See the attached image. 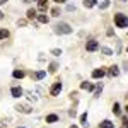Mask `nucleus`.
I'll return each instance as SVG.
<instances>
[{"label": "nucleus", "mask_w": 128, "mask_h": 128, "mask_svg": "<svg viewBox=\"0 0 128 128\" xmlns=\"http://www.w3.org/2000/svg\"><path fill=\"white\" fill-rule=\"evenodd\" d=\"M55 32L56 34H70L72 32V28H70L67 22H58L55 26Z\"/></svg>", "instance_id": "f257e3e1"}, {"label": "nucleus", "mask_w": 128, "mask_h": 128, "mask_svg": "<svg viewBox=\"0 0 128 128\" xmlns=\"http://www.w3.org/2000/svg\"><path fill=\"white\" fill-rule=\"evenodd\" d=\"M114 24L118 28H126L128 26V17L125 14H114Z\"/></svg>", "instance_id": "f03ea898"}, {"label": "nucleus", "mask_w": 128, "mask_h": 128, "mask_svg": "<svg viewBox=\"0 0 128 128\" xmlns=\"http://www.w3.org/2000/svg\"><path fill=\"white\" fill-rule=\"evenodd\" d=\"M98 48H99V43L96 40H90V41L86 43V50H87V51H96Z\"/></svg>", "instance_id": "7ed1b4c3"}, {"label": "nucleus", "mask_w": 128, "mask_h": 128, "mask_svg": "<svg viewBox=\"0 0 128 128\" xmlns=\"http://www.w3.org/2000/svg\"><path fill=\"white\" fill-rule=\"evenodd\" d=\"M62 87H63V86H62V82H55V84L51 86V90H50V92H51V96H58L60 92H62Z\"/></svg>", "instance_id": "20e7f679"}, {"label": "nucleus", "mask_w": 128, "mask_h": 128, "mask_svg": "<svg viewBox=\"0 0 128 128\" xmlns=\"http://www.w3.org/2000/svg\"><path fill=\"white\" fill-rule=\"evenodd\" d=\"M104 74H106V70H104V68H96L94 72H92V77H94V79H102Z\"/></svg>", "instance_id": "39448f33"}, {"label": "nucleus", "mask_w": 128, "mask_h": 128, "mask_svg": "<svg viewBox=\"0 0 128 128\" xmlns=\"http://www.w3.org/2000/svg\"><path fill=\"white\" fill-rule=\"evenodd\" d=\"M32 77H34L36 80H41V79H44V77H46V72L38 70V72H34V74H32Z\"/></svg>", "instance_id": "423d86ee"}, {"label": "nucleus", "mask_w": 128, "mask_h": 128, "mask_svg": "<svg viewBox=\"0 0 128 128\" xmlns=\"http://www.w3.org/2000/svg\"><path fill=\"white\" fill-rule=\"evenodd\" d=\"M38 9H40L41 12H44V10L48 9V0H40V2H38Z\"/></svg>", "instance_id": "0eeeda50"}, {"label": "nucleus", "mask_w": 128, "mask_h": 128, "mask_svg": "<svg viewBox=\"0 0 128 128\" xmlns=\"http://www.w3.org/2000/svg\"><path fill=\"white\" fill-rule=\"evenodd\" d=\"M10 92H12L14 98H20V96H22V89H20V87H12V89H10Z\"/></svg>", "instance_id": "6e6552de"}, {"label": "nucleus", "mask_w": 128, "mask_h": 128, "mask_svg": "<svg viewBox=\"0 0 128 128\" xmlns=\"http://www.w3.org/2000/svg\"><path fill=\"white\" fill-rule=\"evenodd\" d=\"M26 17H28V19H36V17H38V14H36V9H29L28 12H26Z\"/></svg>", "instance_id": "1a4fd4ad"}, {"label": "nucleus", "mask_w": 128, "mask_h": 128, "mask_svg": "<svg viewBox=\"0 0 128 128\" xmlns=\"http://www.w3.org/2000/svg\"><path fill=\"white\" fill-rule=\"evenodd\" d=\"M12 75H14V79H22V77L26 75V72H24V70H14Z\"/></svg>", "instance_id": "9d476101"}, {"label": "nucleus", "mask_w": 128, "mask_h": 128, "mask_svg": "<svg viewBox=\"0 0 128 128\" xmlns=\"http://www.w3.org/2000/svg\"><path fill=\"white\" fill-rule=\"evenodd\" d=\"M99 126H101V128H114V123H111L109 120H104V121H102Z\"/></svg>", "instance_id": "9b49d317"}, {"label": "nucleus", "mask_w": 128, "mask_h": 128, "mask_svg": "<svg viewBox=\"0 0 128 128\" xmlns=\"http://www.w3.org/2000/svg\"><path fill=\"white\" fill-rule=\"evenodd\" d=\"M55 121H58V116L56 114H48L46 116V123H55Z\"/></svg>", "instance_id": "f8f14e48"}, {"label": "nucleus", "mask_w": 128, "mask_h": 128, "mask_svg": "<svg viewBox=\"0 0 128 128\" xmlns=\"http://www.w3.org/2000/svg\"><path fill=\"white\" fill-rule=\"evenodd\" d=\"M96 2H98V0H84V7L90 9V7H94V5H96Z\"/></svg>", "instance_id": "ddd939ff"}, {"label": "nucleus", "mask_w": 128, "mask_h": 128, "mask_svg": "<svg viewBox=\"0 0 128 128\" xmlns=\"http://www.w3.org/2000/svg\"><path fill=\"white\" fill-rule=\"evenodd\" d=\"M38 20H40V22H43V24H48L50 17H48V16H44V14H40V16H38Z\"/></svg>", "instance_id": "4468645a"}, {"label": "nucleus", "mask_w": 128, "mask_h": 128, "mask_svg": "<svg viewBox=\"0 0 128 128\" xmlns=\"http://www.w3.org/2000/svg\"><path fill=\"white\" fill-rule=\"evenodd\" d=\"M109 74H111L113 77H118V75H120V70H118V67H116V65H114V67H111V68H109Z\"/></svg>", "instance_id": "2eb2a0df"}, {"label": "nucleus", "mask_w": 128, "mask_h": 128, "mask_svg": "<svg viewBox=\"0 0 128 128\" xmlns=\"http://www.w3.org/2000/svg\"><path fill=\"white\" fill-rule=\"evenodd\" d=\"M17 111H20V113H31V108L29 106H17Z\"/></svg>", "instance_id": "dca6fc26"}, {"label": "nucleus", "mask_w": 128, "mask_h": 128, "mask_svg": "<svg viewBox=\"0 0 128 128\" xmlns=\"http://www.w3.org/2000/svg\"><path fill=\"white\" fill-rule=\"evenodd\" d=\"M5 38H9V31L7 29H0V40H5Z\"/></svg>", "instance_id": "f3484780"}, {"label": "nucleus", "mask_w": 128, "mask_h": 128, "mask_svg": "<svg viewBox=\"0 0 128 128\" xmlns=\"http://www.w3.org/2000/svg\"><path fill=\"white\" fill-rule=\"evenodd\" d=\"M80 89H87V90H92V84H89V82H82V84H80Z\"/></svg>", "instance_id": "a211bd4d"}, {"label": "nucleus", "mask_w": 128, "mask_h": 128, "mask_svg": "<svg viewBox=\"0 0 128 128\" xmlns=\"http://www.w3.org/2000/svg\"><path fill=\"white\" fill-rule=\"evenodd\" d=\"M113 113H114V114H120V113H121V109H120V104H118V102H114V104H113Z\"/></svg>", "instance_id": "6ab92c4d"}, {"label": "nucleus", "mask_w": 128, "mask_h": 128, "mask_svg": "<svg viewBox=\"0 0 128 128\" xmlns=\"http://www.w3.org/2000/svg\"><path fill=\"white\" fill-rule=\"evenodd\" d=\"M86 121H87V113H84V114L80 116V123H82L84 126H87V123H86Z\"/></svg>", "instance_id": "aec40b11"}, {"label": "nucleus", "mask_w": 128, "mask_h": 128, "mask_svg": "<svg viewBox=\"0 0 128 128\" xmlns=\"http://www.w3.org/2000/svg\"><path fill=\"white\" fill-rule=\"evenodd\" d=\"M101 51H102L104 55H108V56H109V55H113V51H111V50H109V48H104V46L101 48Z\"/></svg>", "instance_id": "412c9836"}, {"label": "nucleus", "mask_w": 128, "mask_h": 128, "mask_svg": "<svg viewBox=\"0 0 128 128\" xmlns=\"http://www.w3.org/2000/svg\"><path fill=\"white\" fill-rule=\"evenodd\" d=\"M109 7V0H102L101 2V9H108Z\"/></svg>", "instance_id": "4be33fe9"}, {"label": "nucleus", "mask_w": 128, "mask_h": 128, "mask_svg": "<svg viewBox=\"0 0 128 128\" xmlns=\"http://www.w3.org/2000/svg\"><path fill=\"white\" fill-rule=\"evenodd\" d=\"M51 55H55V56H60V55H62V50H58V48L51 50Z\"/></svg>", "instance_id": "5701e85b"}, {"label": "nucleus", "mask_w": 128, "mask_h": 128, "mask_svg": "<svg viewBox=\"0 0 128 128\" xmlns=\"http://www.w3.org/2000/svg\"><path fill=\"white\" fill-rule=\"evenodd\" d=\"M101 90H102V84H99L98 87H96V92H94V94H96V96H99V92H101Z\"/></svg>", "instance_id": "b1692460"}, {"label": "nucleus", "mask_w": 128, "mask_h": 128, "mask_svg": "<svg viewBox=\"0 0 128 128\" xmlns=\"http://www.w3.org/2000/svg\"><path fill=\"white\" fill-rule=\"evenodd\" d=\"M51 16H55V17H56V16H60V10L58 9H53V10H51Z\"/></svg>", "instance_id": "393cba45"}, {"label": "nucleus", "mask_w": 128, "mask_h": 128, "mask_svg": "<svg viewBox=\"0 0 128 128\" xmlns=\"http://www.w3.org/2000/svg\"><path fill=\"white\" fill-rule=\"evenodd\" d=\"M55 70H56V65H55V63H51V65H50V72H55Z\"/></svg>", "instance_id": "a878e982"}, {"label": "nucleus", "mask_w": 128, "mask_h": 128, "mask_svg": "<svg viewBox=\"0 0 128 128\" xmlns=\"http://www.w3.org/2000/svg\"><path fill=\"white\" fill-rule=\"evenodd\" d=\"M55 2H56V4H65L67 0H55Z\"/></svg>", "instance_id": "bb28decb"}, {"label": "nucleus", "mask_w": 128, "mask_h": 128, "mask_svg": "<svg viewBox=\"0 0 128 128\" xmlns=\"http://www.w3.org/2000/svg\"><path fill=\"white\" fill-rule=\"evenodd\" d=\"M4 4H7V0H0V5H4Z\"/></svg>", "instance_id": "cd10ccee"}, {"label": "nucleus", "mask_w": 128, "mask_h": 128, "mask_svg": "<svg viewBox=\"0 0 128 128\" xmlns=\"http://www.w3.org/2000/svg\"><path fill=\"white\" fill-rule=\"evenodd\" d=\"M0 19H4V14H2V12H0Z\"/></svg>", "instance_id": "c85d7f7f"}, {"label": "nucleus", "mask_w": 128, "mask_h": 128, "mask_svg": "<svg viewBox=\"0 0 128 128\" xmlns=\"http://www.w3.org/2000/svg\"><path fill=\"white\" fill-rule=\"evenodd\" d=\"M70 128H79V126H75V125H72V126H70Z\"/></svg>", "instance_id": "c756f323"}, {"label": "nucleus", "mask_w": 128, "mask_h": 128, "mask_svg": "<svg viewBox=\"0 0 128 128\" xmlns=\"http://www.w3.org/2000/svg\"><path fill=\"white\" fill-rule=\"evenodd\" d=\"M125 109H126V113H128V106H126V108H125Z\"/></svg>", "instance_id": "7c9ffc66"}, {"label": "nucleus", "mask_w": 128, "mask_h": 128, "mask_svg": "<svg viewBox=\"0 0 128 128\" xmlns=\"http://www.w3.org/2000/svg\"><path fill=\"white\" fill-rule=\"evenodd\" d=\"M17 128H24V126H17Z\"/></svg>", "instance_id": "2f4dec72"}, {"label": "nucleus", "mask_w": 128, "mask_h": 128, "mask_svg": "<svg viewBox=\"0 0 128 128\" xmlns=\"http://www.w3.org/2000/svg\"><path fill=\"white\" fill-rule=\"evenodd\" d=\"M121 2H125V0H121Z\"/></svg>", "instance_id": "473e14b6"}]
</instances>
